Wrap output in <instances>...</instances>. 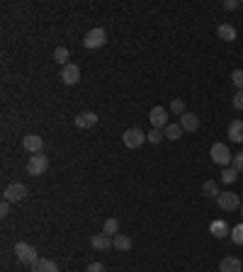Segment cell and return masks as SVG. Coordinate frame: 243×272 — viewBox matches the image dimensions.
Masks as SVG:
<instances>
[{"label": "cell", "mask_w": 243, "mask_h": 272, "mask_svg": "<svg viewBox=\"0 0 243 272\" xmlns=\"http://www.w3.org/2000/svg\"><path fill=\"white\" fill-rule=\"evenodd\" d=\"M15 258H17L22 265H34L39 260L37 248H34V245H29V243H25V241L15 243Z\"/></svg>", "instance_id": "1"}, {"label": "cell", "mask_w": 243, "mask_h": 272, "mask_svg": "<svg viewBox=\"0 0 243 272\" xmlns=\"http://www.w3.org/2000/svg\"><path fill=\"white\" fill-rule=\"evenodd\" d=\"M209 156H212V160H214L216 165H221V168H229V163L234 160V153L229 151L226 143H214V146L209 149Z\"/></svg>", "instance_id": "2"}, {"label": "cell", "mask_w": 243, "mask_h": 272, "mask_svg": "<svg viewBox=\"0 0 243 272\" xmlns=\"http://www.w3.org/2000/svg\"><path fill=\"white\" fill-rule=\"evenodd\" d=\"M27 195H29L27 185H22V182H12V185H8V187H5L3 199H5V202H10V204H17V202H22V199H27Z\"/></svg>", "instance_id": "3"}, {"label": "cell", "mask_w": 243, "mask_h": 272, "mask_svg": "<svg viewBox=\"0 0 243 272\" xmlns=\"http://www.w3.org/2000/svg\"><path fill=\"white\" fill-rule=\"evenodd\" d=\"M47 170H49V158H47V156H42V153L29 156V160H27V175L39 178V175H44Z\"/></svg>", "instance_id": "4"}, {"label": "cell", "mask_w": 243, "mask_h": 272, "mask_svg": "<svg viewBox=\"0 0 243 272\" xmlns=\"http://www.w3.org/2000/svg\"><path fill=\"white\" fill-rule=\"evenodd\" d=\"M121 141H124L127 149H139V146L146 143V134L141 132L139 127H131V129H127V132L121 134Z\"/></svg>", "instance_id": "5"}, {"label": "cell", "mask_w": 243, "mask_h": 272, "mask_svg": "<svg viewBox=\"0 0 243 272\" xmlns=\"http://www.w3.org/2000/svg\"><path fill=\"white\" fill-rule=\"evenodd\" d=\"M105 41H107V32H105L103 27H95L85 34L83 47L85 49H100V47H105Z\"/></svg>", "instance_id": "6"}, {"label": "cell", "mask_w": 243, "mask_h": 272, "mask_svg": "<svg viewBox=\"0 0 243 272\" xmlns=\"http://www.w3.org/2000/svg\"><path fill=\"white\" fill-rule=\"evenodd\" d=\"M149 119H151V127H153V129H160V132H163V129L170 124L168 110H166V107H160V104H158V107H151Z\"/></svg>", "instance_id": "7"}, {"label": "cell", "mask_w": 243, "mask_h": 272, "mask_svg": "<svg viewBox=\"0 0 243 272\" xmlns=\"http://www.w3.org/2000/svg\"><path fill=\"white\" fill-rule=\"evenodd\" d=\"M216 204H219V209H224V212H234V209H241V197L236 192H221L216 197Z\"/></svg>", "instance_id": "8"}, {"label": "cell", "mask_w": 243, "mask_h": 272, "mask_svg": "<svg viewBox=\"0 0 243 272\" xmlns=\"http://www.w3.org/2000/svg\"><path fill=\"white\" fill-rule=\"evenodd\" d=\"M61 80H64L66 85H75L78 80H80V68L75 66V64L64 66V68H61Z\"/></svg>", "instance_id": "9"}, {"label": "cell", "mask_w": 243, "mask_h": 272, "mask_svg": "<svg viewBox=\"0 0 243 272\" xmlns=\"http://www.w3.org/2000/svg\"><path fill=\"white\" fill-rule=\"evenodd\" d=\"M22 146L34 156V153H42V149H44V139L39 136V134H27L25 136V141H22Z\"/></svg>", "instance_id": "10"}, {"label": "cell", "mask_w": 243, "mask_h": 272, "mask_svg": "<svg viewBox=\"0 0 243 272\" xmlns=\"http://www.w3.org/2000/svg\"><path fill=\"white\" fill-rule=\"evenodd\" d=\"M90 243H93L95 250H112L114 248V238L107 234H95L93 238H90Z\"/></svg>", "instance_id": "11"}, {"label": "cell", "mask_w": 243, "mask_h": 272, "mask_svg": "<svg viewBox=\"0 0 243 272\" xmlns=\"http://www.w3.org/2000/svg\"><path fill=\"white\" fill-rule=\"evenodd\" d=\"M180 127H183V132H197L199 129V117L195 112H185L180 117Z\"/></svg>", "instance_id": "12"}, {"label": "cell", "mask_w": 243, "mask_h": 272, "mask_svg": "<svg viewBox=\"0 0 243 272\" xmlns=\"http://www.w3.org/2000/svg\"><path fill=\"white\" fill-rule=\"evenodd\" d=\"M95 124H97V114L95 112H80L75 117V127L78 129H93Z\"/></svg>", "instance_id": "13"}, {"label": "cell", "mask_w": 243, "mask_h": 272, "mask_svg": "<svg viewBox=\"0 0 243 272\" xmlns=\"http://www.w3.org/2000/svg\"><path fill=\"white\" fill-rule=\"evenodd\" d=\"M229 136L234 143H243V119H234L229 124Z\"/></svg>", "instance_id": "14"}, {"label": "cell", "mask_w": 243, "mask_h": 272, "mask_svg": "<svg viewBox=\"0 0 243 272\" xmlns=\"http://www.w3.org/2000/svg\"><path fill=\"white\" fill-rule=\"evenodd\" d=\"M219 272H243L241 260H238V258H224V260L219 263Z\"/></svg>", "instance_id": "15"}, {"label": "cell", "mask_w": 243, "mask_h": 272, "mask_svg": "<svg viewBox=\"0 0 243 272\" xmlns=\"http://www.w3.org/2000/svg\"><path fill=\"white\" fill-rule=\"evenodd\" d=\"M209 234L214 236V238H226V236H229V226H226V221L216 219V221L209 224Z\"/></svg>", "instance_id": "16"}, {"label": "cell", "mask_w": 243, "mask_h": 272, "mask_svg": "<svg viewBox=\"0 0 243 272\" xmlns=\"http://www.w3.org/2000/svg\"><path fill=\"white\" fill-rule=\"evenodd\" d=\"M32 272H58V267H56V263H54V260L39 258L37 263L32 265Z\"/></svg>", "instance_id": "17"}, {"label": "cell", "mask_w": 243, "mask_h": 272, "mask_svg": "<svg viewBox=\"0 0 243 272\" xmlns=\"http://www.w3.org/2000/svg\"><path fill=\"white\" fill-rule=\"evenodd\" d=\"M216 34H219V39H224V41H236V37H238L236 27H231V25H219Z\"/></svg>", "instance_id": "18"}, {"label": "cell", "mask_w": 243, "mask_h": 272, "mask_svg": "<svg viewBox=\"0 0 243 272\" xmlns=\"http://www.w3.org/2000/svg\"><path fill=\"white\" fill-rule=\"evenodd\" d=\"M163 134H166V139H168V141H178L180 136H183V127H180V124H173V122H170L168 127L163 129Z\"/></svg>", "instance_id": "19"}, {"label": "cell", "mask_w": 243, "mask_h": 272, "mask_svg": "<svg viewBox=\"0 0 243 272\" xmlns=\"http://www.w3.org/2000/svg\"><path fill=\"white\" fill-rule=\"evenodd\" d=\"M114 248L121 250V253L131 250V238H129V236H124V234H117V236H114Z\"/></svg>", "instance_id": "20"}, {"label": "cell", "mask_w": 243, "mask_h": 272, "mask_svg": "<svg viewBox=\"0 0 243 272\" xmlns=\"http://www.w3.org/2000/svg\"><path fill=\"white\" fill-rule=\"evenodd\" d=\"M68 58H71V54H68V49H66V47H56V49H54V61H56V64H61V68L68 66Z\"/></svg>", "instance_id": "21"}, {"label": "cell", "mask_w": 243, "mask_h": 272, "mask_svg": "<svg viewBox=\"0 0 243 272\" xmlns=\"http://www.w3.org/2000/svg\"><path fill=\"white\" fill-rule=\"evenodd\" d=\"M202 195L205 197H219L221 192H219V185H216L214 180H207L205 185H202Z\"/></svg>", "instance_id": "22"}, {"label": "cell", "mask_w": 243, "mask_h": 272, "mask_svg": "<svg viewBox=\"0 0 243 272\" xmlns=\"http://www.w3.org/2000/svg\"><path fill=\"white\" fill-rule=\"evenodd\" d=\"M103 234H107V236H117L119 234V221H117V219H107V221H105V226H103Z\"/></svg>", "instance_id": "23"}, {"label": "cell", "mask_w": 243, "mask_h": 272, "mask_svg": "<svg viewBox=\"0 0 243 272\" xmlns=\"http://www.w3.org/2000/svg\"><path fill=\"white\" fill-rule=\"evenodd\" d=\"M238 180V170L236 168H224L221 170V182L224 185H231V182H236Z\"/></svg>", "instance_id": "24"}, {"label": "cell", "mask_w": 243, "mask_h": 272, "mask_svg": "<svg viewBox=\"0 0 243 272\" xmlns=\"http://www.w3.org/2000/svg\"><path fill=\"white\" fill-rule=\"evenodd\" d=\"M231 241H234L236 245H243V221L231 228Z\"/></svg>", "instance_id": "25"}, {"label": "cell", "mask_w": 243, "mask_h": 272, "mask_svg": "<svg viewBox=\"0 0 243 272\" xmlns=\"http://www.w3.org/2000/svg\"><path fill=\"white\" fill-rule=\"evenodd\" d=\"M163 139H166V134L160 132V129H151V132L146 134V141H151V143H160Z\"/></svg>", "instance_id": "26"}, {"label": "cell", "mask_w": 243, "mask_h": 272, "mask_svg": "<svg viewBox=\"0 0 243 272\" xmlns=\"http://www.w3.org/2000/svg\"><path fill=\"white\" fill-rule=\"evenodd\" d=\"M231 83H234L238 90H243V68H236V71H231Z\"/></svg>", "instance_id": "27"}, {"label": "cell", "mask_w": 243, "mask_h": 272, "mask_svg": "<svg viewBox=\"0 0 243 272\" xmlns=\"http://www.w3.org/2000/svg\"><path fill=\"white\" fill-rule=\"evenodd\" d=\"M170 112H173V114H180V117H183V114L187 112V110H185V102H183V100H173V102H170Z\"/></svg>", "instance_id": "28"}, {"label": "cell", "mask_w": 243, "mask_h": 272, "mask_svg": "<svg viewBox=\"0 0 243 272\" xmlns=\"http://www.w3.org/2000/svg\"><path fill=\"white\" fill-rule=\"evenodd\" d=\"M231 168H236L238 173H243V151H241V153H234V160H231Z\"/></svg>", "instance_id": "29"}, {"label": "cell", "mask_w": 243, "mask_h": 272, "mask_svg": "<svg viewBox=\"0 0 243 272\" xmlns=\"http://www.w3.org/2000/svg\"><path fill=\"white\" fill-rule=\"evenodd\" d=\"M231 102H234V110H243V90H238V93L234 95Z\"/></svg>", "instance_id": "30"}, {"label": "cell", "mask_w": 243, "mask_h": 272, "mask_svg": "<svg viewBox=\"0 0 243 272\" xmlns=\"http://www.w3.org/2000/svg\"><path fill=\"white\" fill-rule=\"evenodd\" d=\"M85 272H105V265L103 263H90L85 267Z\"/></svg>", "instance_id": "31"}, {"label": "cell", "mask_w": 243, "mask_h": 272, "mask_svg": "<svg viewBox=\"0 0 243 272\" xmlns=\"http://www.w3.org/2000/svg\"><path fill=\"white\" fill-rule=\"evenodd\" d=\"M241 8V3H238V0H226L224 3V10H238Z\"/></svg>", "instance_id": "32"}, {"label": "cell", "mask_w": 243, "mask_h": 272, "mask_svg": "<svg viewBox=\"0 0 243 272\" xmlns=\"http://www.w3.org/2000/svg\"><path fill=\"white\" fill-rule=\"evenodd\" d=\"M10 214V202L3 199V204H0V216H8Z\"/></svg>", "instance_id": "33"}, {"label": "cell", "mask_w": 243, "mask_h": 272, "mask_svg": "<svg viewBox=\"0 0 243 272\" xmlns=\"http://www.w3.org/2000/svg\"><path fill=\"white\" fill-rule=\"evenodd\" d=\"M241 219H243V204H241Z\"/></svg>", "instance_id": "34"}]
</instances>
